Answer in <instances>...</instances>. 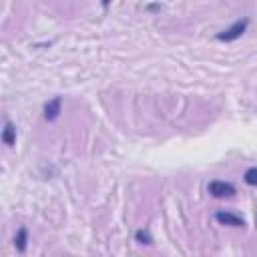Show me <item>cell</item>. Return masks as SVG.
Listing matches in <instances>:
<instances>
[{"mask_svg": "<svg viewBox=\"0 0 257 257\" xmlns=\"http://www.w3.org/2000/svg\"><path fill=\"white\" fill-rule=\"evenodd\" d=\"M243 179H245V183H247V185L257 187V167L247 169V171H245V175H243Z\"/></svg>", "mask_w": 257, "mask_h": 257, "instance_id": "cell-7", "label": "cell"}, {"mask_svg": "<svg viewBox=\"0 0 257 257\" xmlns=\"http://www.w3.org/2000/svg\"><path fill=\"white\" fill-rule=\"evenodd\" d=\"M247 26H249V18L237 20V22H233L229 28H225L223 32H219V34H217V40H219V42H233V40H237V38H241V36L245 34Z\"/></svg>", "mask_w": 257, "mask_h": 257, "instance_id": "cell-1", "label": "cell"}, {"mask_svg": "<svg viewBox=\"0 0 257 257\" xmlns=\"http://www.w3.org/2000/svg\"><path fill=\"white\" fill-rule=\"evenodd\" d=\"M108 4H110V0H102V6H104V8H106Z\"/></svg>", "mask_w": 257, "mask_h": 257, "instance_id": "cell-9", "label": "cell"}, {"mask_svg": "<svg viewBox=\"0 0 257 257\" xmlns=\"http://www.w3.org/2000/svg\"><path fill=\"white\" fill-rule=\"evenodd\" d=\"M207 191L217 199H225V197H233L235 195V187L231 183H227V181H211Z\"/></svg>", "mask_w": 257, "mask_h": 257, "instance_id": "cell-2", "label": "cell"}, {"mask_svg": "<svg viewBox=\"0 0 257 257\" xmlns=\"http://www.w3.org/2000/svg\"><path fill=\"white\" fill-rule=\"evenodd\" d=\"M135 237H137V241H139V243H143V245H151V241H153V239H151V235H149L145 229H139Z\"/></svg>", "mask_w": 257, "mask_h": 257, "instance_id": "cell-8", "label": "cell"}, {"mask_svg": "<svg viewBox=\"0 0 257 257\" xmlns=\"http://www.w3.org/2000/svg\"><path fill=\"white\" fill-rule=\"evenodd\" d=\"M60 106H62V98H60V96H54L52 100H48V102L44 104V118H46L48 122L56 120L58 114H60Z\"/></svg>", "mask_w": 257, "mask_h": 257, "instance_id": "cell-4", "label": "cell"}, {"mask_svg": "<svg viewBox=\"0 0 257 257\" xmlns=\"http://www.w3.org/2000/svg\"><path fill=\"white\" fill-rule=\"evenodd\" d=\"M26 241H28V231H26V227H20L18 233H16V237H14V245H16V249L20 253L26 251Z\"/></svg>", "mask_w": 257, "mask_h": 257, "instance_id": "cell-6", "label": "cell"}, {"mask_svg": "<svg viewBox=\"0 0 257 257\" xmlns=\"http://www.w3.org/2000/svg\"><path fill=\"white\" fill-rule=\"evenodd\" d=\"M215 221L221 225H229V227H245L243 217L231 213V211H217L215 213Z\"/></svg>", "mask_w": 257, "mask_h": 257, "instance_id": "cell-3", "label": "cell"}, {"mask_svg": "<svg viewBox=\"0 0 257 257\" xmlns=\"http://www.w3.org/2000/svg\"><path fill=\"white\" fill-rule=\"evenodd\" d=\"M2 143L8 145V147H12V145L16 143V126H14L10 120L4 124V131H2Z\"/></svg>", "mask_w": 257, "mask_h": 257, "instance_id": "cell-5", "label": "cell"}]
</instances>
